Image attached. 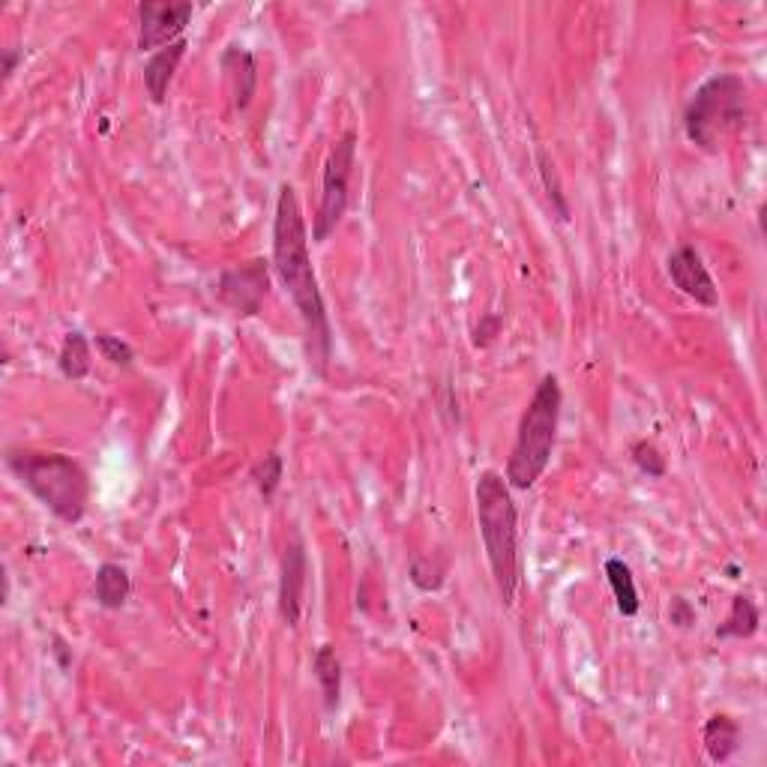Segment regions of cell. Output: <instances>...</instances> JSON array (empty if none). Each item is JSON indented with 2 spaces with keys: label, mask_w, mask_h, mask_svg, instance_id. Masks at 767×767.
<instances>
[{
  "label": "cell",
  "mask_w": 767,
  "mask_h": 767,
  "mask_svg": "<svg viewBox=\"0 0 767 767\" xmlns=\"http://www.w3.org/2000/svg\"><path fill=\"white\" fill-rule=\"evenodd\" d=\"M274 274L279 276L286 294L294 303L297 315L303 321L309 363L324 375L330 357H333V330H330L327 303H324L319 276L312 267V255H309L307 220H303L294 187H288V184L279 187V198H276Z\"/></svg>",
  "instance_id": "1"
},
{
  "label": "cell",
  "mask_w": 767,
  "mask_h": 767,
  "mask_svg": "<svg viewBox=\"0 0 767 767\" xmlns=\"http://www.w3.org/2000/svg\"><path fill=\"white\" fill-rule=\"evenodd\" d=\"M474 501H477V525L492 567L494 588L504 609H510L519 593V510H515L513 489L504 480V474L482 471L477 477Z\"/></svg>",
  "instance_id": "2"
},
{
  "label": "cell",
  "mask_w": 767,
  "mask_h": 767,
  "mask_svg": "<svg viewBox=\"0 0 767 767\" xmlns=\"http://www.w3.org/2000/svg\"><path fill=\"white\" fill-rule=\"evenodd\" d=\"M7 468L60 522L78 525L85 519L90 501V480L88 471L73 456L7 449Z\"/></svg>",
  "instance_id": "3"
},
{
  "label": "cell",
  "mask_w": 767,
  "mask_h": 767,
  "mask_svg": "<svg viewBox=\"0 0 767 767\" xmlns=\"http://www.w3.org/2000/svg\"><path fill=\"white\" fill-rule=\"evenodd\" d=\"M560 408H564V393H560L558 375H543L525 414L519 420L513 453L507 459L504 480L515 492L534 489L540 477L546 474L555 438H558Z\"/></svg>",
  "instance_id": "4"
},
{
  "label": "cell",
  "mask_w": 767,
  "mask_h": 767,
  "mask_svg": "<svg viewBox=\"0 0 767 767\" xmlns=\"http://www.w3.org/2000/svg\"><path fill=\"white\" fill-rule=\"evenodd\" d=\"M746 118L744 78L723 73L704 81L683 109V132L704 154H716L720 144Z\"/></svg>",
  "instance_id": "5"
},
{
  "label": "cell",
  "mask_w": 767,
  "mask_h": 767,
  "mask_svg": "<svg viewBox=\"0 0 767 767\" xmlns=\"http://www.w3.org/2000/svg\"><path fill=\"white\" fill-rule=\"evenodd\" d=\"M357 163V132L348 130L330 147L324 175H321V204L312 222V243H327L330 234L340 229L342 216L352 198V175Z\"/></svg>",
  "instance_id": "6"
},
{
  "label": "cell",
  "mask_w": 767,
  "mask_h": 767,
  "mask_svg": "<svg viewBox=\"0 0 767 767\" xmlns=\"http://www.w3.org/2000/svg\"><path fill=\"white\" fill-rule=\"evenodd\" d=\"M270 270H274V262L267 258H253V262L229 267L222 270L216 294L234 315L253 319L262 312L264 297L270 291Z\"/></svg>",
  "instance_id": "7"
},
{
  "label": "cell",
  "mask_w": 767,
  "mask_h": 767,
  "mask_svg": "<svg viewBox=\"0 0 767 767\" xmlns=\"http://www.w3.org/2000/svg\"><path fill=\"white\" fill-rule=\"evenodd\" d=\"M196 7L189 0H144L138 7V52H159L184 40Z\"/></svg>",
  "instance_id": "8"
},
{
  "label": "cell",
  "mask_w": 767,
  "mask_h": 767,
  "mask_svg": "<svg viewBox=\"0 0 767 767\" xmlns=\"http://www.w3.org/2000/svg\"><path fill=\"white\" fill-rule=\"evenodd\" d=\"M307 581H309V558L303 537L294 534V540L286 546L282 555V570H279V618L288 630L300 626L303 618V600H307Z\"/></svg>",
  "instance_id": "9"
},
{
  "label": "cell",
  "mask_w": 767,
  "mask_h": 767,
  "mask_svg": "<svg viewBox=\"0 0 767 767\" xmlns=\"http://www.w3.org/2000/svg\"><path fill=\"white\" fill-rule=\"evenodd\" d=\"M666 270H669L671 286L678 288L680 294L690 297L696 303L713 309L720 307V291H716V282H713L711 270L704 267L702 255L696 253L692 246H678L671 249L669 258H666Z\"/></svg>",
  "instance_id": "10"
},
{
  "label": "cell",
  "mask_w": 767,
  "mask_h": 767,
  "mask_svg": "<svg viewBox=\"0 0 767 767\" xmlns=\"http://www.w3.org/2000/svg\"><path fill=\"white\" fill-rule=\"evenodd\" d=\"M220 64L225 78H229L234 109L246 111L255 97V88H258V69H255L253 52H246L241 45H229V48L222 52Z\"/></svg>",
  "instance_id": "11"
},
{
  "label": "cell",
  "mask_w": 767,
  "mask_h": 767,
  "mask_svg": "<svg viewBox=\"0 0 767 767\" xmlns=\"http://www.w3.org/2000/svg\"><path fill=\"white\" fill-rule=\"evenodd\" d=\"M187 48L189 40L184 36V40H177L175 45L159 48V52L151 55V60L144 64V88H147V97L154 99L156 105H163L165 97H168V85H171V78H175L180 60L187 57Z\"/></svg>",
  "instance_id": "12"
},
{
  "label": "cell",
  "mask_w": 767,
  "mask_h": 767,
  "mask_svg": "<svg viewBox=\"0 0 767 767\" xmlns=\"http://www.w3.org/2000/svg\"><path fill=\"white\" fill-rule=\"evenodd\" d=\"M702 741L704 753H708L713 765H725L741 749V725L729 713H713L711 720L704 723Z\"/></svg>",
  "instance_id": "13"
},
{
  "label": "cell",
  "mask_w": 767,
  "mask_h": 767,
  "mask_svg": "<svg viewBox=\"0 0 767 767\" xmlns=\"http://www.w3.org/2000/svg\"><path fill=\"white\" fill-rule=\"evenodd\" d=\"M132 593V579L126 567L121 564H99L97 579H93V597L102 609L109 612H121L123 605L130 603Z\"/></svg>",
  "instance_id": "14"
},
{
  "label": "cell",
  "mask_w": 767,
  "mask_h": 767,
  "mask_svg": "<svg viewBox=\"0 0 767 767\" xmlns=\"http://www.w3.org/2000/svg\"><path fill=\"white\" fill-rule=\"evenodd\" d=\"M605 581L614 593V605L618 612L624 618H636L638 609H642V600H638V588H636V576L630 570V564L624 558H609L603 564Z\"/></svg>",
  "instance_id": "15"
},
{
  "label": "cell",
  "mask_w": 767,
  "mask_h": 767,
  "mask_svg": "<svg viewBox=\"0 0 767 767\" xmlns=\"http://www.w3.org/2000/svg\"><path fill=\"white\" fill-rule=\"evenodd\" d=\"M312 669H315V680L321 687V699H324V711L336 713L342 699V663L336 647L321 645L315 651V659H312Z\"/></svg>",
  "instance_id": "16"
},
{
  "label": "cell",
  "mask_w": 767,
  "mask_h": 767,
  "mask_svg": "<svg viewBox=\"0 0 767 767\" xmlns=\"http://www.w3.org/2000/svg\"><path fill=\"white\" fill-rule=\"evenodd\" d=\"M93 366V354H90V342L81 330H69L60 342V354H57V369L66 381H85Z\"/></svg>",
  "instance_id": "17"
},
{
  "label": "cell",
  "mask_w": 767,
  "mask_h": 767,
  "mask_svg": "<svg viewBox=\"0 0 767 767\" xmlns=\"http://www.w3.org/2000/svg\"><path fill=\"white\" fill-rule=\"evenodd\" d=\"M762 626V614L758 605L753 603L749 593H737L732 600V612L723 624L716 626V638H753Z\"/></svg>",
  "instance_id": "18"
},
{
  "label": "cell",
  "mask_w": 767,
  "mask_h": 767,
  "mask_svg": "<svg viewBox=\"0 0 767 767\" xmlns=\"http://www.w3.org/2000/svg\"><path fill=\"white\" fill-rule=\"evenodd\" d=\"M534 159H537L540 180H543V189H546L548 201H552V210L558 213L560 222H570V204H567V196H564V187H560V177L558 171H555V163L548 159V154L543 151V147H537Z\"/></svg>",
  "instance_id": "19"
},
{
  "label": "cell",
  "mask_w": 767,
  "mask_h": 767,
  "mask_svg": "<svg viewBox=\"0 0 767 767\" xmlns=\"http://www.w3.org/2000/svg\"><path fill=\"white\" fill-rule=\"evenodd\" d=\"M282 477H286V459H282L279 453H270V456H264V459L255 465L253 482L255 489H258V494L264 498V504L274 501V494L279 492V486H282Z\"/></svg>",
  "instance_id": "20"
},
{
  "label": "cell",
  "mask_w": 767,
  "mask_h": 767,
  "mask_svg": "<svg viewBox=\"0 0 767 767\" xmlns=\"http://www.w3.org/2000/svg\"><path fill=\"white\" fill-rule=\"evenodd\" d=\"M630 456H633V465H636L638 471L645 474V477H651V480H663L666 477V456L659 453L657 444H651V441H636L633 447H630Z\"/></svg>",
  "instance_id": "21"
},
{
  "label": "cell",
  "mask_w": 767,
  "mask_h": 767,
  "mask_svg": "<svg viewBox=\"0 0 767 767\" xmlns=\"http://www.w3.org/2000/svg\"><path fill=\"white\" fill-rule=\"evenodd\" d=\"M408 579H411L416 591L432 593L444 585V570L432 558H420L416 555V558H411V567H408Z\"/></svg>",
  "instance_id": "22"
},
{
  "label": "cell",
  "mask_w": 767,
  "mask_h": 767,
  "mask_svg": "<svg viewBox=\"0 0 767 767\" xmlns=\"http://www.w3.org/2000/svg\"><path fill=\"white\" fill-rule=\"evenodd\" d=\"M97 352L102 354V360H109L111 366H121V369H126V366H132V360H135V352H132L130 342H123L121 336H109V333H97Z\"/></svg>",
  "instance_id": "23"
},
{
  "label": "cell",
  "mask_w": 767,
  "mask_h": 767,
  "mask_svg": "<svg viewBox=\"0 0 767 767\" xmlns=\"http://www.w3.org/2000/svg\"><path fill=\"white\" fill-rule=\"evenodd\" d=\"M501 330H504V315L486 312L480 319V324L474 327V348H489L494 342V336H501Z\"/></svg>",
  "instance_id": "24"
},
{
  "label": "cell",
  "mask_w": 767,
  "mask_h": 767,
  "mask_svg": "<svg viewBox=\"0 0 767 767\" xmlns=\"http://www.w3.org/2000/svg\"><path fill=\"white\" fill-rule=\"evenodd\" d=\"M669 624L678 626V630H690V626L696 624V609H692L690 600H683V597H671Z\"/></svg>",
  "instance_id": "25"
},
{
  "label": "cell",
  "mask_w": 767,
  "mask_h": 767,
  "mask_svg": "<svg viewBox=\"0 0 767 767\" xmlns=\"http://www.w3.org/2000/svg\"><path fill=\"white\" fill-rule=\"evenodd\" d=\"M22 52H19V48H7V52H3V69H0V73H3V78H10L12 76V73H15V66H19V64H22Z\"/></svg>",
  "instance_id": "26"
},
{
  "label": "cell",
  "mask_w": 767,
  "mask_h": 767,
  "mask_svg": "<svg viewBox=\"0 0 767 767\" xmlns=\"http://www.w3.org/2000/svg\"><path fill=\"white\" fill-rule=\"evenodd\" d=\"M55 654L60 659V669H69V657H66V645L60 638H55Z\"/></svg>",
  "instance_id": "27"
}]
</instances>
